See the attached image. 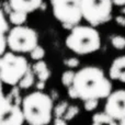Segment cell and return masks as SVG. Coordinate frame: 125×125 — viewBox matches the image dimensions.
<instances>
[{
  "mask_svg": "<svg viewBox=\"0 0 125 125\" xmlns=\"http://www.w3.org/2000/svg\"><path fill=\"white\" fill-rule=\"evenodd\" d=\"M73 86L79 94V99H103L112 92V83L105 77L103 70L94 66L81 68L76 73Z\"/></svg>",
  "mask_w": 125,
  "mask_h": 125,
  "instance_id": "1",
  "label": "cell"
},
{
  "mask_svg": "<svg viewBox=\"0 0 125 125\" xmlns=\"http://www.w3.org/2000/svg\"><path fill=\"white\" fill-rule=\"evenodd\" d=\"M22 110L25 121L31 125H44L52 121L53 99L48 94L37 90L23 98Z\"/></svg>",
  "mask_w": 125,
  "mask_h": 125,
  "instance_id": "2",
  "label": "cell"
},
{
  "mask_svg": "<svg viewBox=\"0 0 125 125\" xmlns=\"http://www.w3.org/2000/svg\"><path fill=\"white\" fill-rule=\"evenodd\" d=\"M66 46L71 52L78 55L94 53L101 47L100 33L93 25L76 24L66 37Z\"/></svg>",
  "mask_w": 125,
  "mask_h": 125,
  "instance_id": "3",
  "label": "cell"
},
{
  "mask_svg": "<svg viewBox=\"0 0 125 125\" xmlns=\"http://www.w3.org/2000/svg\"><path fill=\"white\" fill-rule=\"evenodd\" d=\"M29 62L22 55L14 52H6L0 58V78L4 84L15 86L26 73Z\"/></svg>",
  "mask_w": 125,
  "mask_h": 125,
  "instance_id": "4",
  "label": "cell"
},
{
  "mask_svg": "<svg viewBox=\"0 0 125 125\" xmlns=\"http://www.w3.org/2000/svg\"><path fill=\"white\" fill-rule=\"evenodd\" d=\"M8 47L14 53H31L39 45V36L33 29L15 25L8 32Z\"/></svg>",
  "mask_w": 125,
  "mask_h": 125,
  "instance_id": "5",
  "label": "cell"
},
{
  "mask_svg": "<svg viewBox=\"0 0 125 125\" xmlns=\"http://www.w3.org/2000/svg\"><path fill=\"white\" fill-rule=\"evenodd\" d=\"M112 0H81L82 18L93 26L111 20Z\"/></svg>",
  "mask_w": 125,
  "mask_h": 125,
  "instance_id": "6",
  "label": "cell"
},
{
  "mask_svg": "<svg viewBox=\"0 0 125 125\" xmlns=\"http://www.w3.org/2000/svg\"><path fill=\"white\" fill-rule=\"evenodd\" d=\"M53 14L61 23L79 24L82 19L81 0H51Z\"/></svg>",
  "mask_w": 125,
  "mask_h": 125,
  "instance_id": "7",
  "label": "cell"
},
{
  "mask_svg": "<svg viewBox=\"0 0 125 125\" xmlns=\"http://www.w3.org/2000/svg\"><path fill=\"white\" fill-rule=\"evenodd\" d=\"M104 111L115 121H121L125 117V89L112 91L106 98Z\"/></svg>",
  "mask_w": 125,
  "mask_h": 125,
  "instance_id": "8",
  "label": "cell"
},
{
  "mask_svg": "<svg viewBox=\"0 0 125 125\" xmlns=\"http://www.w3.org/2000/svg\"><path fill=\"white\" fill-rule=\"evenodd\" d=\"M0 116V123L2 125H21L25 121L22 108L13 104L6 95H2Z\"/></svg>",
  "mask_w": 125,
  "mask_h": 125,
  "instance_id": "9",
  "label": "cell"
},
{
  "mask_svg": "<svg viewBox=\"0 0 125 125\" xmlns=\"http://www.w3.org/2000/svg\"><path fill=\"white\" fill-rule=\"evenodd\" d=\"M12 10L31 13L43 6V0H9Z\"/></svg>",
  "mask_w": 125,
  "mask_h": 125,
  "instance_id": "10",
  "label": "cell"
},
{
  "mask_svg": "<svg viewBox=\"0 0 125 125\" xmlns=\"http://www.w3.org/2000/svg\"><path fill=\"white\" fill-rule=\"evenodd\" d=\"M109 76L112 80H119L125 83V56L116 57L109 69Z\"/></svg>",
  "mask_w": 125,
  "mask_h": 125,
  "instance_id": "11",
  "label": "cell"
},
{
  "mask_svg": "<svg viewBox=\"0 0 125 125\" xmlns=\"http://www.w3.org/2000/svg\"><path fill=\"white\" fill-rule=\"evenodd\" d=\"M33 70H34L35 75L37 76L39 80L42 81H46L48 78L51 77V71L47 67V64L43 61H37V62H35L32 66Z\"/></svg>",
  "mask_w": 125,
  "mask_h": 125,
  "instance_id": "12",
  "label": "cell"
},
{
  "mask_svg": "<svg viewBox=\"0 0 125 125\" xmlns=\"http://www.w3.org/2000/svg\"><path fill=\"white\" fill-rule=\"evenodd\" d=\"M92 123L94 125L97 124H111V125H115L116 121L113 119L112 116L108 114V113L104 111V112H99L95 113L92 116Z\"/></svg>",
  "mask_w": 125,
  "mask_h": 125,
  "instance_id": "13",
  "label": "cell"
},
{
  "mask_svg": "<svg viewBox=\"0 0 125 125\" xmlns=\"http://www.w3.org/2000/svg\"><path fill=\"white\" fill-rule=\"evenodd\" d=\"M28 19V13L22 11L12 10L9 13V20L13 25H23Z\"/></svg>",
  "mask_w": 125,
  "mask_h": 125,
  "instance_id": "14",
  "label": "cell"
},
{
  "mask_svg": "<svg viewBox=\"0 0 125 125\" xmlns=\"http://www.w3.org/2000/svg\"><path fill=\"white\" fill-rule=\"evenodd\" d=\"M34 70H33V68H29L28 71H26V73L23 76V78H22L21 80H20L19 82V87L21 89H29L31 86H32L33 83H34Z\"/></svg>",
  "mask_w": 125,
  "mask_h": 125,
  "instance_id": "15",
  "label": "cell"
},
{
  "mask_svg": "<svg viewBox=\"0 0 125 125\" xmlns=\"http://www.w3.org/2000/svg\"><path fill=\"white\" fill-rule=\"evenodd\" d=\"M75 76L76 73L73 70H66L64 73L62 75V82L65 87H70L73 83V80H75Z\"/></svg>",
  "mask_w": 125,
  "mask_h": 125,
  "instance_id": "16",
  "label": "cell"
},
{
  "mask_svg": "<svg viewBox=\"0 0 125 125\" xmlns=\"http://www.w3.org/2000/svg\"><path fill=\"white\" fill-rule=\"evenodd\" d=\"M68 103L66 101L59 102L56 106L54 108V115L55 117H64L65 113H66L67 109H68Z\"/></svg>",
  "mask_w": 125,
  "mask_h": 125,
  "instance_id": "17",
  "label": "cell"
},
{
  "mask_svg": "<svg viewBox=\"0 0 125 125\" xmlns=\"http://www.w3.org/2000/svg\"><path fill=\"white\" fill-rule=\"evenodd\" d=\"M111 43H112V46L116 50L121 51L125 48V37L122 36V35H115V36L112 37L111 40Z\"/></svg>",
  "mask_w": 125,
  "mask_h": 125,
  "instance_id": "18",
  "label": "cell"
},
{
  "mask_svg": "<svg viewBox=\"0 0 125 125\" xmlns=\"http://www.w3.org/2000/svg\"><path fill=\"white\" fill-rule=\"evenodd\" d=\"M30 54H31V58L32 59H34V61H41V59L45 56V50H44L42 46L37 45Z\"/></svg>",
  "mask_w": 125,
  "mask_h": 125,
  "instance_id": "19",
  "label": "cell"
},
{
  "mask_svg": "<svg viewBox=\"0 0 125 125\" xmlns=\"http://www.w3.org/2000/svg\"><path fill=\"white\" fill-rule=\"evenodd\" d=\"M78 113H79V108H78L77 105H70V106H68V109H67L64 117L67 120V121H70V120H73Z\"/></svg>",
  "mask_w": 125,
  "mask_h": 125,
  "instance_id": "20",
  "label": "cell"
},
{
  "mask_svg": "<svg viewBox=\"0 0 125 125\" xmlns=\"http://www.w3.org/2000/svg\"><path fill=\"white\" fill-rule=\"evenodd\" d=\"M99 99H88L84 101V110L88 111V112H91V111L95 110L99 105Z\"/></svg>",
  "mask_w": 125,
  "mask_h": 125,
  "instance_id": "21",
  "label": "cell"
},
{
  "mask_svg": "<svg viewBox=\"0 0 125 125\" xmlns=\"http://www.w3.org/2000/svg\"><path fill=\"white\" fill-rule=\"evenodd\" d=\"M9 32V24L6 20V15H4V10H1V34H6Z\"/></svg>",
  "mask_w": 125,
  "mask_h": 125,
  "instance_id": "22",
  "label": "cell"
},
{
  "mask_svg": "<svg viewBox=\"0 0 125 125\" xmlns=\"http://www.w3.org/2000/svg\"><path fill=\"white\" fill-rule=\"evenodd\" d=\"M79 64H80L79 59L76 58V57H71V58L65 61V65H66L67 67H70V68H76V67L79 66Z\"/></svg>",
  "mask_w": 125,
  "mask_h": 125,
  "instance_id": "23",
  "label": "cell"
},
{
  "mask_svg": "<svg viewBox=\"0 0 125 125\" xmlns=\"http://www.w3.org/2000/svg\"><path fill=\"white\" fill-rule=\"evenodd\" d=\"M8 47V37L6 34H1V47H0V53L4 54L6 53V48Z\"/></svg>",
  "mask_w": 125,
  "mask_h": 125,
  "instance_id": "24",
  "label": "cell"
},
{
  "mask_svg": "<svg viewBox=\"0 0 125 125\" xmlns=\"http://www.w3.org/2000/svg\"><path fill=\"white\" fill-rule=\"evenodd\" d=\"M68 95L70 97V99H78L79 98V94H78V91L76 90V88L71 84L70 87H68Z\"/></svg>",
  "mask_w": 125,
  "mask_h": 125,
  "instance_id": "25",
  "label": "cell"
},
{
  "mask_svg": "<svg viewBox=\"0 0 125 125\" xmlns=\"http://www.w3.org/2000/svg\"><path fill=\"white\" fill-rule=\"evenodd\" d=\"M115 21H116V23L119 24V25L125 26V17H123V15H117V17L115 18Z\"/></svg>",
  "mask_w": 125,
  "mask_h": 125,
  "instance_id": "26",
  "label": "cell"
},
{
  "mask_svg": "<svg viewBox=\"0 0 125 125\" xmlns=\"http://www.w3.org/2000/svg\"><path fill=\"white\" fill-rule=\"evenodd\" d=\"M54 123L55 124H61V125H65L67 123V120L65 117H55L54 120Z\"/></svg>",
  "mask_w": 125,
  "mask_h": 125,
  "instance_id": "27",
  "label": "cell"
},
{
  "mask_svg": "<svg viewBox=\"0 0 125 125\" xmlns=\"http://www.w3.org/2000/svg\"><path fill=\"white\" fill-rule=\"evenodd\" d=\"M35 86H36V89H37V90H44V88H45V81L39 80V82H37Z\"/></svg>",
  "mask_w": 125,
  "mask_h": 125,
  "instance_id": "28",
  "label": "cell"
},
{
  "mask_svg": "<svg viewBox=\"0 0 125 125\" xmlns=\"http://www.w3.org/2000/svg\"><path fill=\"white\" fill-rule=\"evenodd\" d=\"M112 1L115 6H119V7L125 6V0H112Z\"/></svg>",
  "mask_w": 125,
  "mask_h": 125,
  "instance_id": "29",
  "label": "cell"
},
{
  "mask_svg": "<svg viewBox=\"0 0 125 125\" xmlns=\"http://www.w3.org/2000/svg\"><path fill=\"white\" fill-rule=\"evenodd\" d=\"M119 123L121 125H125V117H124V119H122L121 121H119Z\"/></svg>",
  "mask_w": 125,
  "mask_h": 125,
  "instance_id": "30",
  "label": "cell"
},
{
  "mask_svg": "<svg viewBox=\"0 0 125 125\" xmlns=\"http://www.w3.org/2000/svg\"><path fill=\"white\" fill-rule=\"evenodd\" d=\"M121 12H122V14H125V6H123V8H122Z\"/></svg>",
  "mask_w": 125,
  "mask_h": 125,
  "instance_id": "31",
  "label": "cell"
}]
</instances>
